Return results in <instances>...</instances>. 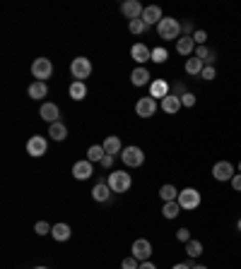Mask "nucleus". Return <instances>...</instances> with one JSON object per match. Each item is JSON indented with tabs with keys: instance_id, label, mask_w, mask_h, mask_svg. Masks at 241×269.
I'll use <instances>...</instances> for the list:
<instances>
[{
	"instance_id": "58836bf2",
	"label": "nucleus",
	"mask_w": 241,
	"mask_h": 269,
	"mask_svg": "<svg viewBox=\"0 0 241 269\" xmlns=\"http://www.w3.org/2000/svg\"><path fill=\"white\" fill-rule=\"evenodd\" d=\"M193 41H196V46H207V32L198 29V32L193 34Z\"/></svg>"
},
{
	"instance_id": "2eb2a0df",
	"label": "nucleus",
	"mask_w": 241,
	"mask_h": 269,
	"mask_svg": "<svg viewBox=\"0 0 241 269\" xmlns=\"http://www.w3.org/2000/svg\"><path fill=\"white\" fill-rule=\"evenodd\" d=\"M142 22H145L147 26H152V24H159L164 19L162 15V8H157V5H147L145 10H142V17H140Z\"/></svg>"
},
{
	"instance_id": "a19ab883",
	"label": "nucleus",
	"mask_w": 241,
	"mask_h": 269,
	"mask_svg": "<svg viewBox=\"0 0 241 269\" xmlns=\"http://www.w3.org/2000/svg\"><path fill=\"white\" fill-rule=\"evenodd\" d=\"M176 240L183 243V245L188 243V240H190V231H188V228H179V231H176Z\"/></svg>"
},
{
	"instance_id": "ea45409f",
	"label": "nucleus",
	"mask_w": 241,
	"mask_h": 269,
	"mask_svg": "<svg viewBox=\"0 0 241 269\" xmlns=\"http://www.w3.org/2000/svg\"><path fill=\"white\" fill-rule=\"evenodd\" d=\"M51 224H46V221H39V224H36V226H34V231H36V233H39V235H49V233H51Z\"/></svg>"
},
{
	"instance_id": "49530a36",
	"label": "nucleus",
	"mask_w": 241,
	"mask_h": 269,
	"mask_svg": "<svg viewBox=\"0 0 241 269\" xmlns=\"http://www.w3.org/2000/svg\"><path fill=\"white\" fill-rule=\"evenodd\" d=\"M193 269H207V267H205V264H196V267H193Z\"/></svg>"
},
{
	"instance_id": "7ed1b4c3",
	"label": "nucleus",
	"mask_w": 241,
	"mask_h": 269,
	"mask_svg": "<svg viewBox=\"0 0 241 269\" xmlns=\"http://www.w3.org/2000/svg\"><path fill=\"white\" fill-rule=\"evenodd\" d=\"M106 183H109V187H111L113 193H128L130 185H133V178L126 171H111L109 178H106Z\"/></svg>"
},
{
	"instance_id": "5701e85b",
	"label": "nucleus",
	"mask_w": 241,
	"mask_h": 269,
	"mask_svg": "<svg viewBox=\"0 0 241 269\" xmlns=\"http://www.w3.org/2000/svg\"><path fill=\"white\" fill-rule=\"evenodd\" d=\"M49 137H51L53 142H63L65 137H68V127L63 125V123H53V125H49Z\"/></svg>"
},
{
	"instance_id": "ddd939ff",
	"label": "nucleus",
	"mask_w": 241,
	"mask_h": 269,
	"mask_svg": "<svg viewBox=\"0 0 241 269\" xmlns=\"http://www.w3.org/2000/svg\"><path fill=\"white\" fill-rule=\"evenodd\" d=\"M73 176L78 178V180H87V178L94 176V164L92 161H78V164H73Z\"/></svg>"
},
{
	"instance_id": "4468645a",
	"label": "nucleus",
	"mask_w": 241,
	"mask_h": 269,
	"mask_svg": "<svg viewBox=\"0 0 241 269\" xmlns=\"http://www.w3.org/2000/svg\"><path fill=\"white\" fill-rule=\"evenodd\" d=\"M39 116H41L49 125H53V123H58L60 109L56 106V103H51V101H46V103H41V109H39Z\"/></svg>"
},
{
	"instance_id": "473e14b6",
	"label": "nucleus",
	"mask_w": 241,
	"mask_h": 269,
	"mask_svg": "<svg viewBox=\"0 0 241 269\" xmlns=\"http://www.w3.org/2000/svg\"><path fill=\"white\" fill-rule=\"evenodd\" d=\"M128 29H130V34H135V36H140V34L147 29V24L142 22V19H133V22H128Z\"/></svg>"
},
{
	"instance_id": "72a5a7b5",
	"label": "nucleus",
	"mask_w": 241,
	"mask_h": 269,
	"mask_svg": "<svg viewBox=\"0 0 241 269\" xmlns=\"http://www.w3.org/2000/svg\"><path fill=\"white\" fill-rule=\"evenodd\" d=\"M196 94L193 92H188V94H183V96H181V106H183V109H193V106H196Z\"/></svg>"
},
{
	"instance_id": "c756f323",
	"label": "nucleus",
	"mask_w": 241,
	"mask_h": 269,
	"mask_svg": "<svg viewBox=\"0 0 241 269\" xmlns=\"http://www.w3.org/2000/svg\"><path fill=\"white\" fill-rule=\"evenodd\" d=\"M186 255H188V257H193V260H198L200 255H203V243H200V240H196V238H190L188 243H186Z\"/></svg>"
},
{
	"instance_id": "c03bdc74",
	"label": "nucleus",
	"mask_w": 241,
	"mask_h": 269,
	"mask_svg": "<svg viewBox=\"0 0 241 269\" xmlns=\"http://www.w3.org/2000/svg\"><path fill=\"white\" fill-rule=\"evenodd\" d=\"M113 159H116V156H109V154H106V156L102 159V166L104 168H111L113 166Z\"/></svg>"
},
{
	"instance_id": "e433bc0d",
	"label": "nucleus",
	"mask_w": 241,
	"mask_h": 269,
	"mask_svg": "<svg viewBox=\"0 0 241 269\" xmlns=\"http://www.w3.org/2000/svg\"><path fill=\"white\" fill-rule=\"evenodd\" d=\"M172 94L181 99L183 94H188V89H186V84H183V82H174V84H172Z\"/></svg>"
},
{
	"instance_id": "a211bd4d",
	"label": "nucleus",
	"mask_w": 241,
	"mask_h": 269,
	"mask_svg": "<svg viewBox=\"0 0 241 269\" xmlns=\"http://www.w3.org/2000/svg\"><path fill=\"white\" fill-rule=\"evenodd\" d=\"M196 41H193V36H181L179 41H176V53H181V56H186V58H190L193 53H196Z\"/></svg>"
},
{
	"instance_id": "f03ea898",
	"label": "nucleus",
	"mask_w": 241,
	"mask_h": 269,
	"mask_svg": "<svg viewBox=\"0 0 241 269\" xmlns=\"http://www.w3.org/2000/svg\"><path fill=\"white\" fill-rule=\"evenodd\" d=\"M70 75L75 77V82H85L87 77H92V60L80 56V58H73L70 63Z\"/></svg>"
},
{
	"instance_id": "b1692460",
	"label": "nucleus",
	"mask_w": 241,
	"mask_h": 269,
	"mask_svg": "<svg viewBox=\"0 0 241 269\" xmlns=\"http://www.w3.org/2000/svg\"><path fill=\"white\" fill-rule=\"evenodd\" d=\"M27 94H29L34 101H41L43 96L49 94V87H46V82H32L29 84V89H27Z\"/></svg>"
},
{
	"instance_id": "2f4dec72",
	"label": "nucleus",
	"mask_w": 241,
	"mask_h": 269,
	"mask_svg": "<svg viewBox=\"0 0 241 269\" xmlns=\"http://www.w3.org/2000/svg\"><path fill=\"white\" fill-rule=\"evenodd\" d=\"M166 58H169V53H166V48H164V46H157V48H152V63L162 65V63H166Z\"/></svg>"
},
{
	"instance_id": "c9c22d12",
	"label": "nucleus",
	"mask_w": 241,
	"mask_h": 269,
	"mask_svg": "<svg viewBox=\"0 0 241 269\" xmlns=\"http://www.w3.org/2000/svg\"><path fill=\"white\" fill-rule=\"evenodd\" d=\"M200 77H203V79H207V82H212V79L217 77L215 65H205V67H203V72H200Z\"/></svg>"
},
{
	"instance_id": "4c0bfd02",
	"label": "nucleus",
	"mask_w": 241,
	"mask_h": 269,
	"mask_svg": "<svg viewBox=\"0 0 241 269\" xmlns=\"http://www.w3.org/2000/svg\"><path fill=\"white\" fill-rule=\"evenodd\" d=\"M120 269H140V262L130 255V257H126V260L120 262Z\"/></svg>"
},
{
	"instance_id": "f257e3e1",
	"label": "nucleus",
	"mask_w": 241,
	"mask_h": 269,
	"mask_svg": "<svg viewBox=\"0 0 241 269\" xmlns=\"http://www.w3.org/2000/svg\"><path fill=\"white\" fill-rule=\"evenodd\" d=\"M157 36L164 41H179L181 39V22L174 17H164L162 22L157 24Z\"/></svg>"
},
{
	"instance_id": "6e6552de",
	"label": "nucleus",
	"mask_w": 241,
	"mask_h": 269,
	"mask_svg": "<svg viewBox=\"0 0 241 269\" xmlns=\"http://www.w3.org/2000/svg\"><path fill=\"white\" fill-rule=\"evenodd\" d=\"M234 176H236V171H234V166L229 161H217L215 166H212V178L220 180V183H227V180H232Z\"/></svg>"
},
{
	"instance_id": "9b49d317",
	"label": "nucleus",
	"mask_w": 241,
	"mask_h": 269,
	"mask_svg": "<svg viewBox=\"0 0 241 269\" xmlns=\"http://www.w3.org/2000/svg\"><path fill=\"white\" fill-rule=\"evenodd\" d=\"M142 5H140L138 0H126L123 5H120V12H123V17L128 19V22H133V19H140L142 17Z\"/></svg>"
},
{
	"instance_id": "7c9ffc66",
	"label": "nucleus",
	"mask_w": 241,
	"mask_h": 269,
	"mask_svg": "<svg viewBox=\"0 0 241 269\" xmlns=\"http://www.w3.org/2000/svg\"><path fill=\"white\" fill-rule=\"evenodd\" d=\"M159 197H162L164 202H176L179 200V190H176L174 185H162V187H159Z\"/></svg>"
},
{
	"instance_id": "cd10ccee",
	"label": "nucleus",
	"mask_w": 241,
	"mask_h": 269,
	"mask_svg": "<svg viewBox=\"0 0 241 269\" xmlns=\"http://www.w3.org/2000/svg\"><path fill=\"white\" fill-rule=\"evenodd\" d=\"M104 156H106V151H104L102 144H92L87 149V161H92V164H102Z\"/></svg>"
},
{
	"instance_id": "37998d69",
	"label": "nucleus",
	"mask_w": 241,
	"mask_h": 269,
	"mask_svg": "<svg viewBox=\"0 0 241 269\" xmlns=\"http://www.w3.org/2000/svg\"><path fill=\"white\" fill-rule=\"evenodd\" d=\"M193 267H196V262H193V257H188V262H179L172 269H193Z\"/></svg>"
},
{
	"instance_id": "423d86ee",
	"label": "nucleus",
	"mask_w": 241,
	"mask_h": 269,
	"mask_svg": "<svg viewBox=\"0 0 241 269\" xmlns=\"http://www.w3.org/2000/svg\"><path fill=\"white\" fill-rule=\"evenodd\" d=\"M120 161L130 168H138L145 164V154H142L140 147H126V149L120 151Z\"/></svg>"
},
{
	"instance_id": "a878e982",
	"label": "nucleus",
	"mask_w": 241,
	"mask_h": 269,
	"mask_svg": "<svg viewBox=\"0 0 241 269\" xmlns=\"http://www.w3.org/2000/svg\"><path fill=\"white\" fill-rule=\"evenodd\" d=\"M203 67H205V63L200 58H196V56H190L188 60H186V72L193 77H200V72H203Z\"/></svg>"
},
{
	"instance_id": "f3484780",
	"label": "nucleus",
	"mask_w": 241,
	"mask_h": 269,
	"mask_svg": "<svg viewBox=\"0 0 241 269\" xmlns=\"http://www.w3.org/2000/svg\"><path fill=\"white\" fill-rule=\"evenodd\" d=\"M150 70H147V67H135V70H133V72H130V84H133V87H145V84H152L150 82Z\"/></svg>"
},
{
	"instance_id": "412c9836",
	"label": "nucleus",
	"mask_w": 241,
	"mask_h": 269,
	"mask_svg": "<svg viewBox=\"0 0 241 269\" xmlns=\"http://www.w3.org/2000/svg\"><path fill=\"white\" fill-rule=\"evenodd\" d=\"M51 235H53V240H58V243H65L70 235H73V231H70L68 224H53Z\"/></svg>"
},
{
	"instance_id": "f704fd0d",
	"label": "nucleus",
	"mask_w": 241,
	"mask_h": 269,
	"mask_svg": "<svg viewBox=\"0 0 241 269\" xmlns=\"http://www.w3.org/2000/svg\"><path fill=\"white\" fill-rule=\"evenodd\" d=\"M198 32V29H196V24H193V22H181V36H193V34Z\"/></svg>"
},
{
	"instance_id": "de8ad7c7",
	"label": "nucleus",
	"mask_w": 241,
	"mask_h": 269,
	"mask_svg": "<svg viewBox=\"0 0 241 269\" xmlns=\"http://www.w3.org/2000/svg\"><path fill=\"white\" fill-rule=\"evenodd\" d=\"M236 231H241V219H239V221H236Z\"/></svg>"
},
{
	"instance_id": "20e7f679",
	"label": "nucleus",
	"mask_w": 241,
	"mask_h": 269,
	"mask_svg": "<svg viewBox=\"0 0 241 269\" xmlns=\"http://www.w3.org/2000/svg\"><path fill=\"white\" fill-rule=\"evenodd\" d=\"M200 193L196 190V187H183V190H179V204L181 209H196V207H200Z\"/></svg>"
},
{
	"instance_id": "09e8293b",
	"label": "nucleus",
	"mask_w": 241,
	"mask_h": 269,
	"mask_svg": "<svg viewBox=\"0 0 241 269\" xmlns=\"http://www.w3.org/2000/svg\"><path fill=\"white\" fill-rule=\"evenodd\" d=\"M34 269H49V267H34Z\"/></svg>"
},
{
	"instance_id": "9d476101",
	"label": "nucleus",
	"mask_w": 241,
	"mask_h": 269,
	"mask_svg": "<svg viewBox=\"0 0 241 269\" xmlns=\"http://www.w3.org/2000/svg\"><path fill=\"white\" fill-rule=\"evenodd\" d=\"M135 113H138L140 118H152L157 113V101L152 99V96H142V99H138V103H135Z\"/></svg>"
},
{
	"instance_id": "1a4fd4ad",
	"label": "nucleus",
	"mask_w": 241,
	"mask_h": 269,
	"mask_svg": "<svg viewBox=\"0 0 241 269\" xmlns=\"http://www.w3.org/2000/svg\"><path fill=\"white\" fill-rule=\"evenodd\" d=\"M46 149H49V140H46V137H41V134H34V137L27 142V154H29V156H34V159L43 156V154H46Z\"/></svg>"
},
{
	"instance_id": "39448f33",
	"label": "nucleus",
	"mask_w": 241,
	"mask_h": 269,
	"mask_svg": "<svg viewBox=\"0 0 241 269\" xmlns=\"http://www.w3.org/2000/svg\"><path fill=\"white\" fill-rule=\"evenodd\" d=\"M32 75H34V82H46L53 75V63L49 58H36L32 63Z\"/></svg>"
},
{
	"instance_id": "8fccbe9b",
	"label": "nucleus",
	"mask_w": 241,
	"mask_h": 269,
	"mask_svg": "<svg viewBox=\"0 0 241 269\" xmlns=\"http://www.w3.org/2000/svg\"><path fill=\"white\" fill-rule=\"evenodd\" d=\"M239 173H241V161H239Z\"/></svg>"
},
{
	"instance_id": "6ab92c4d",
	"label": "nucleus",
	"mask_w": 241,
	"mask_h": 269,
	"mask_svg": "<svg viewBox=\"0 0 241 269\" xmlns=\"http://www.w3.org/2000/svg\"><path fill=\"white\" fill-rule=\"evenodd\" d=\"M102 147H104V151H106L109 156H116V154L123 151V144H120V140L116 137V134H109V137L102 142Z\"/></svg>"
},
{
	"instance_id": "79ce46f5",
	"label": "nucleus",
	"mask_w": 241,
	"mask_h": 269,
	"mask_svg": "<svg viewBox=\"0 0 241 269\" xmlns=\"http://www.w3.org/2000/svg\"><path fill=\"white\" fill-rule=\"evenodd\" d=\"M229 185H232V190L234 193H241V173H236V176L229 180Z\"/></svg>"
},
{
	"instance_id": "f8f14e48",
	"label": "nucleus",
	"mask_w": 241,
	"mask_h": 269,
	"mask_svg": "<svg viewBox=\"0 0 241 269\" xmlns=\"http://www.w3.org/2000/svg\"><path fill=\"white\" fill-rule=\"evenodd\" d=\"M169 94H172V87H169L166 79H152V84H150V96H152V99L162 101V99H166Z\"/></svg>"
},
{
	"instance_id": "bb28decb",
	"label": "nucleus",
	"mask_w": 241,
	"mask_h": 269,
	"mask_svg": "<svg viewBox=\"0 0 241 269\" xmlns=\"http://www.w3.org/2000/svg\"><path fill=\"white\" fill-rule=\"evenodd\" d=\"M68 94H70V99H73V101H82L87 96L85 82H73V84H70V89H68Z\"/></svg>"
},
{
	"instance_id": "c85d7f7f",
	"label": "nucleus",
	"mask_w": 241,
	"mask_h": 269,
	"mask_svg": "<svg viewBox=\"0 0 241 269\" xmlns=\"http://www.w3.org/2000/svg\"><path fill=\"white\" fill-rule=\"evenodd\" d=\"M179 214H181L179 202H164V207H162V217L164 219H176Z\"/></svg>"
},
{
	"instance_id": "a18cd8bd",
	"label": "nucleus",
	"mask_w": 241,
	"mask_h": 269,
	"mask_svg": "<svg viewBox=\"0 0 241 269\" xmlns=\"http://www.w3.org/2000/svg\"><path fill=\"white\" fill-rule=\"evenodd\" d=\"M140 269H157V267L150 260H147V262H140Z\"/></svg>"
},
{
	"instance_id": "dca6fc26",
	"label": "nucleus",
	"mask_w": 241,
	"mask_h": 269,
	"mask_svg": "<svg viewBox=\"0 0 241 269\" xmlns=\"http://www.w3.org/2000/svg\"><path fill=\"white\" fill-rule=\"evenodd\" d=\"M130 58L142 65V63H147V60H152V48H147L145 43H135V46L130 48Z\"/></svg>"
},
{
	"instance_id": "aec40b11",
	"label": "nucleus",
	"mask_w": 241,
	"mask_h": 269,
	"mask_svg": "<svg viewBox=\"0 0 241 269\" xmlns=\"http://www.w3.org/2000/svg\"><path fill=\"white\" fill-rule=\"evenodd\" d=\"M181 109H183V106H181V99H179V96H174V94H169L166 99H162V111H164V113H169V116H174V113H179Z\"/></svg>"
},
{
	"instance_id": "0eeeda50",
	"label": "nucleus",
	"mask_w": 241,
	"mask_h": 269,
	"mask_svg": "<svg viewBox=\"0 0 241 269\" xmlns=\"http://www.w3.org/2000/svg\"><path fill=\"white\" fill-rule=\"evenodd\" d=\"M130 255L138 262H147L152 257V243H150L147 238H138V240L133 243V248H130Z\"/></svg>"
},
{
	"instance_id": "393cba45",
	"label": "nucleus",
	"mask_w": 241,
	"mask_h": 269,
	"mask_svg": "<svg viewBox=\"0 0 241 269\" xmlns=\"http://www.w3.org/2000/svg\"><path fill=\"white\" fill-rule=\"evenodd\" d=\"M196 58H200L205 65H215L217 53L212 48H207V46H198V48H196Z\"/></svg>"
},
{
	"instance_id": "4be33fe9",
	"label": "nucleus",
	"mask_w": 241,
	"mask_h": 269,
	"mask_svg": "<svg viewBox=\"0 0 241 269\" xmlns=\"http://www.w3.org/2000/svg\"><path fill=\"white\" fill-rule=\"evenodd\" d=\"M111 187H109V183H104V180H99V183L94 185V190H92V197H94L97 202H106L109 197H111Z\"/></svg>"
}]
</instances>
